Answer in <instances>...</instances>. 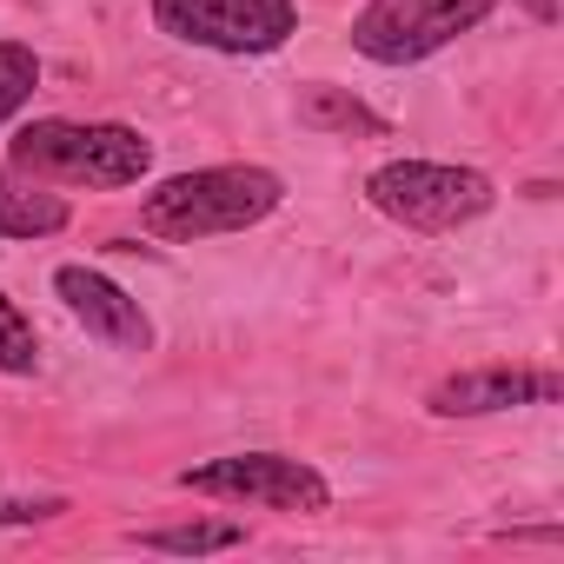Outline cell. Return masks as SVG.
Here are the masks:
<instances>
[{
  "mask_svg": "<svg viewBox=\"0 0 564 564\" xmlns=\"http://www.w3.org/2000/svg\"><path fill=\"white\" fill-rule=\"evenodd\" d=\"M34 87H41V61H34V47L0 41V127H8V120L34 100Z\"/></svg>",
  "mask_w": 564,
  "mask_h": 564,
  "instance_id": "7c38bea8",
  "label": "cell"
},
{
  "mask_svg": "<svg viewBox=\"0 0 564 564\" xmlns=\"http://www.w3.org/2000/svg\"><path fill=\"white\" fill-rule=\"evenodd\" d=\"M518 8H524L531 21H557V0H518Z\"/></svg>",
  "mask_w": 564,
  "mask_h": 564,
  "instance_id": "9a60e30c",
  "label": "cell"
},
{
  "mask_svg": "<svg viewBox=\"0 0 564 564\" xmlns=\"http://www.w3.org/2000/svg\"><path fill=\"white\" fill-rule=\"evenodd\" d=\"M180 485L199 491V498L265 505V511H300V518L333 511V485H326L306 458H286V452H232V458H213V465L180 471Z\"/></svg>",
  "mask_w": 564,
  "mask_h": 564,
  "instance_id": "5b68a950",
  "label": "cell"
},
{
  "mask_svg": "<svg viewBox=\"0 0 564 564\" xmlns=\"http://www.w3.org/2000/svg\"><path fill=\"white\" fill-rule=\"evenodd\" d=\"M54 293H61L67 313H74L94 339H107L113 352H147V346H153V319L140 313V300H133L127 286H113L107 272H94V265H61V272H54Z\"/></svg>",
  "mask_w": 564,
  "mask_h": 564,
  "instance_id": "52a82bcc",
  "label": "cell"
},
{
  "mask_svg": "<svg viewBox=\"0 0 564 564\" xmlns=\"http://www.w3.org/2000/svg\"><path fill=\"white\" fill-rule=\"evenodd\" d=\"M67 226V199L41 193V180L28 186L14 166H0V239H47Z\"/></svg>",
  "mask_w": 564,
  "mask_h": 564,
  "instance_id": "9c48e42d",
  "label": "cell"
},
{
  "mask_svg": "<svg viewBox=\"0 0 564 564\" xmlns=\"http://www.w3.org/2000/svg\"><path fill=\"white\" fill-rule=\"evenodd\" d=\"M61 511H67V498H14V491H0V524H47Z\"/></svg>",
  "mask_w": 564,
  "mask_h": 564,
  "instance_id": "5bb4252c",
  "label": "cell"
},
{
  "mask_svg": "<svg viewBox=\"0 0 564 564\" xmlns=\"http://www.w3.org/2000/svg\"><path fill=\"white\" fill-rule=\"evenodd\" d=\"M491 8L498 0H372L352 21V47L379 67H412L452 47L458 34H471Z\"/></svg>",
  "mask_w": 564,
  "mask_h": 564,
  "instance_id": "8992f818",
  "label": "cell"
},
{
  "mask_svg": "<svg viewBox=\"0 0 564 564\" xmlns=\"http://www.w3.org/2000/svg\"><path fill=\"white\" fill-rule=\"evenodd\" d=\"M41 366V339H34V319L0 293V372H14V379H28Z\"/></svg>",
  "mask_w": 564,
  "mask_h": 564,
  "instance_id": "4fadbf2b",
  "label": "cell"
},
{
  "mask_svg": "<svg viewBox=\"0 0 564 564\" xmlns=\"http://www.w3.org/2000/svg\"><path fill=\"white\" fill-rule=\"evenodd\" d=\"M246 531L232 518H193V524H160V531H140L147 551H173V557H206V551H232Z\"/></svg>",
  "mask_w": 564,
  "mask_h": 564,
  "instance_id": "8fae6325",
  "label": "cell"
},
{
  "mask_svg": "<svg viewBox=\"0 0 564 564\" xmlns=\"http://www.w3.org/2000/svg\"><path fill=\"white\" fill-rule=\"evenodd\" d=\"M366 199L405 226V232H458L491 213L498 186L478 166H438V160H392L366 180Z\"/></svg>",
  "mask_w": 564,
  "mask_h": 564,
  "instance_id": "3957f363",
  "label": "cell"
},
{
  "mask_svg": "<svg viewBox=\"0 0 564 564\" xmlns=\"http://www.w3.org/2000/svg\"><path fill=\"white\" fill-rule=\"evenodd\" d=\"M300 127H313V133H366V140L386 133V120L366 100H352L346 87H326V80L300 87Z\"/></svg>",
  "mask_w": 564,
  "mask_h": 564,
  "instance_id": "30bf717a",
  "label": "cell"
},
{
  "mask_svg": "<svg viewBox=\"0 0 564 564\" xmlns=\"http://www.w3.org/2000/svg\"><path fill=\"white\" fill-rule=\"evenodd\" d=\"M564 399L557 372H524V366H485V372H458L445 386H432V412L438 419H485V412H518V405H551Z\"/></svg>",
  "mask_w": 564,
  "mask_h": 564,
  "instance_id": "ba28073f",
  "label": "cell"
},
{
  "mask_svg": "<svg viewBox=\"0 0 564 564\" xmlns=\"http://www.w3.org/2000/svg\"><path fill=\"white\" fill-rule=\"evenodd\" d=\"M21 180L54 186H133L153 166V147L120 120H28L8 147Z\"/></svg>",
  "mask_w": 564,
  "mask_h": 564,
  "instance_id": "7a4b0ae2",
  "label": "cell"
},
{
  "mask_svg": "<svg viewBox=\"0 0 564 564\" xmlns=\"http://www.w3.org/2000/svg\"><path fill=\"white\" fill-rule=\"evenodd\" d=\"M279 199H286V180L272 166H199V173H173L166 186H153L140 206V226L153 239L199 246V239L259 226Z\"/></svg>",
  "mask_w": 564,
  "mask_h": 564,
  "instance_id": "6da1fadb",
  "label": "cell"
},
{
  "mask_svg": "<svg viewBox=\"0 0 564 564\" xmlns=\"http://www.w3.org/2000/svg\"><path fill=\"white\" fill-rule=\"evenodd\" d=\"M153 28L206 54H272L300 34L293 0H153Z\"/></svg>",
  "mask_w": 564,
  "mask_h": 564,
  "instance_id": "277c9868",
  "label": "cell"
}]
</instances>
